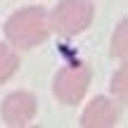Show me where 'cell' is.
<instances>
[{
  "label": "cell",
  "instance_id": "obj_5",
  "mask_svg": "<svg viewBox=\"0 0 128 128\" xmlns=\"http://www.w3.org/2000/svg\"><path fill=\"white\" fill-rule=\"evenodd\" d=\"M119 114H121L119 104L114 100H109V97L100 95L95 100H90L88 107L83 109L81 126H86V128H109V126H116Z\"/></svg>",
  "mask_w": 128,
  "mask_h": 128
},
{
  "label": "cell",
  "instance_id": "obj_4",
  "mask_svg": "<svg viewBox=\"0 0 128 128\" xmlns=\"http://www.w3.org/2000/svg\"><path fill=\"white\" fill-rule=\"evenodd\" d=\"M38 112V102H36V95L26 90H17V92H10L7 97L2 100V107H0V116L7 126H28L33 121Z\"/></svg>",
  "mask_w": 128,
  "mask_h": 128
},
{
  "label": "cell",
  "instance_id": "obj_3",
  "mask_svg": "<svg viewBox=\"0 0 128 128\" xmlns=\"http://www.w3.org/2000/svg\"><path fill=\"white\" fill-rule=\"evenodd\" d=\"M88 88H90V66L86 62H74L71 66L60 69L52 83L55 97L66 107L78 104L86 97Z\"/></svg>",
  "mask_w": 128,
  "mask_h": 128
},
{
  "label": "cell",
  "instance_id": "obj_2",
  "mask_svg": "<svg viewBox=\"0 0 128 128\" xmlns=\"http://www.w3.org/2000/svg\"><path fill=\"white\" fill-rule=\"evenodd\" d=\"M92 17H95V5L90 0H60L48 22H50V31L71 38L86 31L92 24Z\"/></svg>",
  "mask_w": 128,
  "mask_h": 128
},
{
  "label": "cell",
  "instance_id": "obj_7",
  "mask_svg": "<svg viewBox=\"0 0 128 128\" xmlns=\"http://www.w3.org/2000/svg\"><path fill=\"white\" fill-rule=\"evenodd\" d=\"M126 19L116 26V31H114V38H112V55L114 57H119L121 62L126 60V52H128V45H126Z\"/></svg>",
  "mask_w": 128,
  "mask_h": 128
},
{
  "label": "cell",
  "instance_id": "obj_8",
  "mask_svg": "<svg viewBox=\"0 0 128 128\" xmlns=\"http://www.w3.org/2000/svg\"><path fill=\"white\" fill-rule=\"evenodd\" d=\"M112 92H114L116 102L119 104H126V97H128V86H126V66H121L119 71L112 76Z\"/></svg>",
  "mask_w": 128,
  "mask_h": 128
},
{
  "label": "cell",
  "instance_id": "obj_1",
  "mask_svg": "<svg viewBox=\"0 0 128 128\" xmlns=\"http://www.w3.org/2000/svg\"><path fill=\"white\" fill-rule=\"evenodd\" d=\"M48 36H50L48 12L38 5L17 10L5 24V38L10 40V45L19 48V50H31V48L40 45L48 40Z\"/></svg>",
  "mask_w": 128,
  "mask_h": 128
},
{
  "label": "cell",
  "instance_id": "obj_6",
  "mask_svg": "<svg viewBox=\"0 0 128 128\" xmlns=\"http://www.w3.org/2000/svg\"><path fill=\"white\" fill-rule=\"evenodd\" d=\"M17 69H19L17 52H14L10 45H2V43H0V83L10 81V78L17 74Z\"/></svg>",
  "mask_w": 128,
  "mask_h": 128
}]
</instances>
